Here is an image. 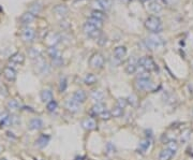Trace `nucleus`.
Masks as SVG:
<instances>
[{
	"label": "nucleus",
	"mask_w": 193,
	"mask_h": 160,
	"mask_svg": "<svg viewBox=\"0 0 193 160\" xmlns=\"http://www.w3.org/2000/svg\"><path fill=\"white\" fill-rule=\"evenodd\" d=\"M46 43L48 44V47L50 46H56L57 44L60 42V36L56 32H50L48 35L46 36Z\"/></svg>",
	"instance_id": "obj_12"
},
{
	"label": "nucleus",
	"mask_w": 193,
	"mask_h": 160,
	"mask_svg": "<svg viewBox=\"0 0 193 160\" xmlns=\"http://www.w3.org/2000/svg\"><path fill=\"white\" fill-rule=\"evenodd\" d=\"M90 17L99 19V21H104L105 19V13L101 11V10H94L90 13Z\"/></svg>",
	"instance_id": "obj_30"
},
{
	"label": "nucleus",
	"mask_w": 193,
	"mask_h": 160,
	"mask_svg": "<svg viewBox=\"0 0 193 160\" xmlns=\"http://www.w3.org/2000/svg\"><path fill=\"white\" fill-rule=\"evenodd\" d=\"M40 98L42 102L44 103H50V101H53L54 97H53V92L50 90V89H43V90H41L40 92Z\"/></svg>",
	"instance_id": "obj_20"
},
{
	"label": "nucleus",
	"mask_w": 193,
	"mask_h": 160,
	"mask_svg": "<svg viewBox=\"0 0 193 160\" xmlns=\"http://www.w3.org/2000/svg\"><path fill=\"white\" fill-rule=\"evenodd\" d=\"M90 97H91L92 100L97 101V102H103L104 98H105V95H104V92H103L102 90H100V89H96V90L91 91Z\"/></svg>",
	"instance_id": "obj_25"
},
{
	"label": "nucleus",
	"mask_w": 193,
	"mask_h": 160,
	"mask_svg": "<svg viewBox=\"0 0 193 160\" xmlns=\"http://www.w3.org/2000/svg\"><path fill=\"white\" fill-rule=\"evenodd\" d=\"M9 61L11 63H14V65H23L25 61V55L22 52H17L10 57Z\"/></svg>",
	"instance_id": "obj_17"
},
{
	"label": "nucleus",
	"mask_w": 193,
	"mask_h": 160,
	"mask_svg": "<svg viewBox=\"0 0 193 160\" xmlns=\"http://www.w3.org/2000/svg\"><path fill=\"white\" fill-rule=\"evenodd\" d=\"M150 1H151V0H150Z\"/></svg>",
	"instance_id": "obj_44"
},
{
	"label": "nucleus",
	"mask_w": 193,
	"mask_h": 160,
	"mask_svg": "<svg viewBox=\"0 0 193 160\" xmlns=\"http://www.w3.org/2000/svg\"><path fill=\"white\" fill-rule=\"evenodd\" d=\"M50 140V135H41L40 138L35 141V146L39 148H44L47 144H48Z\"/></svg>",
	"instance_id": "obj_26"
},
{
	"label": "nucleus",
	"mask_w": 193,
	"mask_h": 160,
	"mask_svg": "<svg viewBox=\"0 0 193 160\" xmlns=\"http://www.w3.org/2000/svg\"><path fill=\"white\" fill-rule=\"evenodd\" d=\"M42 8H43V3H42V1H41V0H37V1H34L31 6H30V8H29V12H31L32 14L37 15V14H39V13L41 12Z\"/></svg>",
	"instance_id": "obj_23"
},
{
	"label": "nucleus",
	"mask_w": 193,
	"mask_h": 160,
	"mask_svg": "<svg viewBox=\"0 0 193 160\" xmlns=\"http://www.w3.org/2000/svg\"><path fill=\"white\" fill-rule=\"evenodd\" d=\"M46 107L48 112H55V111L57 110V107H58V104H57L56 101L53 100V101H50V103H47Z\"/></svg>",
	"instance_id": "obj_38"
},
{
	"label": "nucleus",
	"mask_w": 193,
	"mask_h": 160,
	"mask_svg": "<svg viewBox=\"0 0 193 160\" xmlns=\"http://www.w3.org/2000/svg\"><path fill=\"white\" fill-rule=\"evenodd\" d=\"M105 59L101 53H94L89 59V66L94 69H101L104 66Z\"/></svg>",
	"instance_id": "obj_8"
},
{
	"label": "nucleus",
	"mask_w": 193,
	"mask_h": 160,
	"mask_svg": "<svg viewBox=\"0 0 193 160\" xmlns=\"http://www.w3.org/2000/svg\"><path fill=\"white\" fill-rule=\"evenodd\" d=\"M73 99H74L76 102L78 103H84L85 101H86V98H87V95L83 89H78V90L74 91V94H73Z\"/></svg>",
	"instance_id": "obj_21"
},
{
	"label": "nucleus",
	"mask_w": 193,
	"mask_h": 160,
	"mask_svg": "<svg viewBox=\"0 0 193 160\" xmlns=\"http://www.w3.org/2000/svg\"><path fill=\"white\" fill-rule=\"evenodd\" d=\"M33 60H34L35 70H37L39 73H41V74H46V73L50 72V66H48L47 61L45 60V58H44L42 55Z\"/></svg>",
	"instance_id": "obj_6"
},
{
	"label": "nucleus",
	"mask_w": 193,
	"mask_h": 160,
	"mask_svg": "<svg viewBox=\"0 0 193 160\" xmlns=\"http://www.w3.org/2000/svg\"><path fill=\"white\" fill-rule=\"evenodd\" d=\"M149 146H150V141L148 139H144V140H142V141L140 142V151H142V153L146 151L147 149L149 148Z\"/></svg>",
	"instance_id": "obj_34"
},
{
	"label": "nucleus",
	"mask_w": 193,
	"mask_h": 160,
	"mask_svg": "<svg viewBox=\"0 0 193 160\" xmlns=\"http://www.w3.org/2000/svg\"><path fill=\"white\" fill-rule=\"evenodd\" d=\"M148 10H149L150 12L153 13V14H158L162 11L163 9V6H162L161 3L159 1H157V0H151L148 2Z\"/></svg>",
	"instance_id": "obj_15"
},
{
	"label": "nucleus",
	"mask_w": 193,
	"mask_h": 160,
	"mask_svg": "<svg viewBox=\"0 0 193 160\" xmlns=\"http://www.w3.org/2000/svg\"><path fill=\"white\" fill-rule=\"evenodd\" d=\"M145 28L153 35H158L159 32L162 31L163 25H162V21L156 15H149L145 19Z\"/></svg>",
	"instance_id": "obj_1"
},
{
	"label": "nucleus",
	"mask_w": 193,
	"mask_h": 160,
	"mask_svg": "<svg viewBox=\"0 0 193 160\" xmlns=\"http://www.w3.org/2000/svg\"><path fill=\"white\" fill-rule=\"evenodd\" d=\"M144 44L148 50H155L164 45V40L158 35H150L144 40Z\"/></svg>",
	"instance_id": "obj_2"
},
{
	"label": "nucleus",
	"mask_w": 193,
	"mask_h": 160,
	"mask_svg": "<svg viewBox=\"0 0 193 160\" xmlns=\"http://www.w3.org/2000/svg\"><path fill=\"white\" fill-rule=\"evenodd\" d=\"M97 81H98V79L94 73H88L84 78V83L86 85H94V83H97Z\"/></svg>",
	"instance_id": "obj_31"
},
{
	"label": "nucleus",
	"mask_w": 193,
	"mask_h": 160,
	"mask_svg": "<svg viewBox=\"0 0 193 160\" xmlns=\"http://www.w3.org/2000/svg\"><path fill=\"white\" fill-rule=\"evenodd\" d=\"M137 66H138V60L132 58V59L129 60V63L126 66V72L128 74H133V73L136 72Z\"/></svg>",
	"instance_id": "obj_19"
},
{
	"label": "nucleus",
	"mask_w": 193,
	"mask_h": 160,
	"mask_svg": "<svg viewBox=\"0 0 193 160\" xmlns=\"http://www.w3.org/2000/svg\"><path fill=\"white\" fill-rule=\"evenodd\" d=\"M0 73H1V69H0Z\"/></svg>",
	"instance_id": "obj_43"
},
{
	"label": "nucleus",
	"mask_w": 193,
	"mask_h": 160,
	"mask_svg": "<svg viewBox=\"0 0 193 160\" xmlns=\"http://www.w3.org/2000/svg\"><path fill=\"white\" fill-rule=\"evenodd\" d=\"M82 127L87 130V131H91V130H94L97 127V122L94 118H85L82 122Z\"/></svg>",
	"instance_id": "obj_18"
},
{
	"label": "nucleus",
	"mask_w": 193,
	"mask_h": 160,
	"mask_svg": "<svg viewBox=\"0 0 193 160\" xmlns=\"http://www.w3.org/2000/svg\"><path fill=\"white\" fill-rule=\"evenodd\" d=\"M96 3L103 11H109L112 8V0H96Z\"/></svg>",
	"instance_id": "obj_28"
},
{
	"label": "nucleus",
	"mask_w": 193,
	"mask_h": 160,
	"mask_svg": "<svg viewBox=\"0 0 193 160\" xmlns=\"http://www.w3.org/2000/svg\"><path fill=\"white\" fill-rule=\"evenodd\" d=\"M28 54L31 59H35V58H38L39 56H41V50H37V48H30Z\"/></svg>",
	"instance_id": "obj_37"
},
{
	"label": "nucleus",
	"mask_w": 193,
	"mask_h": 160,
	"mask_svg": "<svg viewBox=\"0 0 193 160\" xmlns=\"http://www.w3.org/2000/svg\"><path fill=\"white\" fill-rule=\"evenodd\" d=\"M28 127L30 130H40V129L43 128V122H42V119L35 117L29 122Z\"/></svg>",
	"instance_id": "obj_22"
},
{
	"label": "nucleus",
	"mask_w": 193,
	"mask_h": 160,
	"mask_svg": "<svg viewBox=\"0 0 193 160\" xmlns=\"http://www.w3.org/2000/svg\"><path fill=\"white\" fill-rule=\"evenodd\" d=\"M91 111H92V113H94V115H100V114H102L104 111H106V107L103 102H97L94 107H91Z\"/></svg>",
	"instance_id": "obj_27"
},
{
	"label": "nucleus",
	"mask_w": 193,
	"mask_h": 160,
	"mask_svg": "<svg viewBox=\"0 0 193 160\" xmlns=\"http://www.w3.org/2000/svg\"><path fill=\"white\" fill-rule=\"evenodd\" d=\"M19 107H21V105H19L18 101L15 100V99L9 100L6 102V109L10 112H16L17 110H19Z\"/></svg>",
	"instance_id": "obj_29"
},
{
	"label": "nucleus",
	"mask_w": 193,
	"mask_h": 160,
	"mask_svg": "<svg viewBox=\"0 0 193 160\" xmlns=\"http://www.w3.org/2000/svg\"><path fill=\"white\" fill-rule=\"evenodd\" d=\"M54 13H55L56 16H58V17L65 18V16L68 15L69 8L65 6V4H57V6L54 8Z\"/></svg>",
	"instance_id": "obj_14"
},
{
	"label": "nucleus",
	"mask_w": 193,
	"mask_h": 160,
	"mask_svg": "<svg viewBox=\"0 0 193 160\" xmlns=\"http://www.w3.org/2000/svg\"><path fill=\"white\" fill-rule=\"evenodd\" d=\"M21 38L25 43H31L35 39V30L30 26H24L21 30Z\"/></svg>",
	"instance_id": "obj_5"
},
{
	"label": "nucleus",
	"mask_w": 193,
	"mask_h": 160,
	"mask_svg": "<svg viewBox=\"0 0 193 160\" xmlns=\"http://www.w3.org/2000/svg\"><path fill=\"white\" fill-rule=\"evenodd\" d=\"M126 55H127V48L123 45H119V46H117L114 50V58L119 60V61L123 60Z\"/></svg>",
	"instance_id": "obj_16"
},
{
	"label": "nucleus",
	"mask_w": 193,
	"mask_h": 160,
	"mask_svg": "<svg viewBox=\"0 0 193 160\" xmlns=\"http://www.w3.org/2000/svg\"><path fill=\"white\" fill-rule=\"evenodd\" d=\"M166 148L171 149V151H174V153H176V151H178V148H179V144H178V142H177V141H175V140H171V141H168V142H167Z\"/></svg>",
	"instance_id": "obj_33"
},
{
	"label": "nucleus",
	"mask_w": 193,
	"mask_h": 160,
	"mask_svg": "<svg viewBox=\"0 0 193 160\" xmlns=\"http://www.w3.org/2000/svg\"><path fill=\"white\" fill-rule=\"evenodd\" d=\"M9 115L10 114H8V113H0V125L6 126V119H8Z\"/></svg>",
	"instance_id": "obj_41"
},
{
	"label": "nucleus",
	"mask_w": 193,
	"mask_h": 160,
	"mask_svg": "<svg viewBox=\"0 0 193 160\" xmlns=\"http://www.w3.org/2000/svg\"><path fill=\"white\" fill-rule=\"evenodd\" d=\"M47 54H48V56L52 58L53 63H55L57 67L61 66V63H62V56H61L60 50H58L56 46L48 47V48H47Z\"/></svg>",
	"instance_id": "obj_7"
},
{
	"label": "nucleus",
	"mask_w": 193,
	"mask_h": 160,
	"mask_svg": "<svg viewBox=\"0 0 193 160\" xmlns=\"http://www.w3.org/2000/svg\"><path fill=\"white\" fill-rule=\"evenodd\" d=\"M65 109H67L69 112H71V113H76V112H78V111H79V109H81V107H79V103H78V102H76V101H75L73 98H71V99H68V100H65Z\"/></svg>",
	"instance_id": "obj_10"
},
{
	"label": "nucleus",
	"mask_w": 193,
	"mask_h": 160,
	"mask_svg": "<svg viewBox=\"0 0 193 160\" xmlns=\"http://www.w3.org/2000/svg\"><path fill=\"white\" fill-rule=\"evenodd\" d=\"M138 66L146 72H151L157 69V65L155 60L149 56H143L138 59Z\"/></svg>",
	"instance_id": "obj_3"
},
{
	"label": "nucleus",
	"mask_w": 193,
	"mask_h": 160,
	"mask_svg": "<svg viewBox=\"0 0 193 160\" xmlns=\"http://www.w3.org/2000/svg\"><path fill=\"white\" fill-rule=\"evenodd\" d=\"M136 88L140 90H151L153 89V82L149 79H137L136 80Z\"/></svg>",
	"instance_id": "obj_9"
},
{
	"label": "nucleus",
	"mask_w": 193,
	"mask_h": 160,
	"mask_svg": "<svg viewBox=\"0 0 193 160\" xmlns=\"http://www.w3.org/2000/svg\"><path fill=\"white\" fill-rule=\"evenodd\" d=\"M3 76H4L8 81L14 82L16 80L17 73H16L15 69H14L13 67H6V68L3 69Z\"/></svg>",
	"instance_id": "obj_13"
},
{
	"label": "nucleus",
	"mask_w": 193,
	"mask_h": 160,
	"mask_svg": "<svg viewBox=\"0 0 193 160\" xmlns=\"http://www.w3.org/2000/svg\"><path fill=\"white\" fill-rule=\"evenodd\" d=\"M34 19H35V15L28 11V12H25L19 17V23L24 27V26H29V24H31Z\"/></svg>",
	"instance_id": "obj_11"
},
{
	"label": "nucleus",
	"mask_w": 193,
	"mask_h": 160,
	"mask_svg": "<svg viewBox=\"0 0 193 160\" xmlns=\"http://www.w3.org/2000/svg\"><path fill=\"white\" fill-rule=\"evenodd\" d=\"M67 86H68V84H67V79H65V78H62L59 82V90L61 91V92L65 91V89H67Z\"/></svg>",
	"instance_id": "obj_40"
},
{
	"label": "nucleus",
	"mask_w": 193,
	"mask_h": 160,
	"mask_svg": "<svg viewBox=\"0 0 193 160\" xmlns=\"http://www.w3.org/2000/svg\"><path fill=\"white\" fill-rule=\"evenodd\" d=\"M100 117H101V119H103V120H109V119H111L112 114H111L109 111H104L102 114H100Z\"/></svg>",
	"instance_id": "obj_42"
},
{
	"label": "nucleus",
	"mask_w": 193,
	"mask_h": 160,
	"mask_svg": "<svg viewBox=\"0 0 193 160\" xmlns=\"http://www.w3.org/2000/svg\"><path fill=\"white\" fill-rule=\"evenodd\" d=\"M127 104H128V100L125 99V98H120L117 100V103H116V107H121V109H125L127 107Z\"/></svg>",
	"instance_id": "obj_39"
},
{
	"label": "nucleus",
	"mask_w": 193,
	"mask_h": 160,
	"mask_svg": "<svg viewBox=\"0 0 193 160\" xmlns=\"http://www.w3.org/2000/svg\"><path fill=\"white\" fill-rule=\"evenodd\" d=\"M83 31H84L85 35L88 36L89 38L96 39V40H98V39L101 37V35H102L101 29L97 28L94 25H91V24H89V23H87V22L85 23L84 26H83Z\"/></svg>",
	"instance_id": "obj_4"
},
{
	"label": "nucleus",
	"mask_w": 193,
	"mask_h": 160,
	"mask_svg": "<svg viewBox=\"0 0 193 160\" xmlns=\"http://www.w3.org/2000/svg\"><path fill=\"white\" fill-rule=\"evenodd\" d=\"M175 153L172 151L168 148H164L160 151L159 154V160H172V158L174 157Z\"/></svg>",
	"instance_id": "obj_24"
},
{
	"label": "nucleus",
	"mask_w": 193,
	"mask_h": 160,
	"mask_svg": "<svg viewBox=\"0 0 193 160\" xmlns=\"http://www.w3.org/2000/svg\"><path fill=\"white\" fill-rule=\"evenodd\" d=\"M111 114H112V117H116V118L121 117L122 114H123V109H121V107H115L112 110Z\"/></svg>",
	"instance_id": "obj_36"
},
{
	"label": "nucleus",
	"mask_w": 193,
	"mask_h": 160,
	"mask_svg": "<svg viewBox=\"0 0 193 160\" xmlns=\"http://www.w3.org/2000/svg\"><path fill=\"white\" fill-rule=\"evenodd\" d=\"M87 23H89L91 25H94V27H97V28H99V29H102V27H103V21H99V19L92 18V17L88 18Z\"/></svg>",
	"instance_id": "obj_35"
},
{
	"label": "nucleus",
	"mask_w": 193,
	"mask_h": 160,
	"mask_svg": "<svg viewBox=\"0 0 193 160\" xmlns=\"http://www.w3.org/2000/svg\"><path fill=\"white\" fill-rule=\"evenodd\" d=\"M190 134H191V130H190V129H186V130H184V131L181 132L180 138H179V141H180L181 144H184V143H187L188 140L190 139Z\"/></svg>",
	"instance_id": "obj_32"
}]
</instances>
